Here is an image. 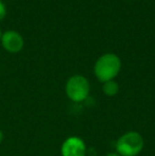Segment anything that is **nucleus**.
Instances as JSON below:
<instances>
[{"label":"nucleus","mask_w":155,"mask_h":156,"mask_svg":"<svg viewBox=\"0 0 155 156\" xmlns=\"http://www.w3.org/2000/svg\"><path fill=\"white\" fill-rule=\"evenodd\" d=\"M66 94L73 102H83L89 96L90 85L84 76L75 74L68 79L65 86Z\"/></svg>","instance_id":"3"},{"label":"nucleus","mask_w":155,"mask_h":156,"mask_svg":"<svg viewBox=\"0 0 155 156\" xmlns=\"http://www.w3.org/2000/svg\"><path fill=\"white\" fill-rule=\"evenodd\" d=\"M1 35H2V32H1V29H0V41H1Z\"/></svg>","instance_id":"10"},{"label":"nucleus","mask_w":155,"mask_h":156,"mask_svg":"<svg viewBox=\"0 0 155 156\" xmlns=\"http://www.w3.org/2000/svg\"><path fill=\"white\" fill-rule=\"evenodd\" d=\"M0 44L5 51L10 53H18L23 50L25 41L20 33L15 30H8L2 33Z\"/></svg>","instance_id":"5"},{"label":"nucleus","mask_w":155,"mask_h":156,"mask_svg":"<svg viewBox=\"0 0 155 156\" xmlns=\"http://www.w3.org/2000/svg\"><path fill=\"white\" fill-rule=\"evenodd\" d=\"M105 156H120V155L118 154L117 152H110V153H107Z\"/></svg>","instance_id":"8"},{"label":"nucleus","mask_w":155,"mask_h":156,"mask_svg":"<svg viewBox=\"0 0 155 156\" xmlns=\"http://www.w3.org/2000/svg\"><path fill=\"white\" fill-rule=\"evenodd\" d=\"M121 69V60L115 53H105L97 60L93 66V73L100 82L114 80Z\"/></svg>","instance_id":"1"},{"label":"nucleus","mask_w":155,"mask_h":156,"mask_svg":"<svg viewBox=\"0 0 155 156\" xmlns=\"http://www.w3.org/2000/svg\"><path fill=\"white\" fill-rule=\"evenodd\" d=\"M102 91L105 96L114 97L119 93V85L115 80H111L107 82H104L102 85Z\"/></svg>","instance_id":"6"},{"label":"nucleus","mask_w":155,"mask_h":156,"mask_svg":"<svg viewBox=\"0 0 155 156\" xmlns=\"http://www.w3.org/2000/svg\"><path fill=\"white\" fill-rule=\"evenodd\" d=\"M3 138H4V134H3V132L0 129V144L3 141Z\"/></svg>","instance_id":"9"},{"label":"nucleus","mask_w":155,"mask_h":156,"mask_svg":"<svg viewBox=\"0 0 155 156\" xmlns=\"http://www.w3.org/2000/svg\"><path fill=\"white\" fill-rule=\"evenodd\" d=\"M145 146V140L138 132L131 131L118 138L116 152L120 156H137Z\"/></svg>","instance_id":"2"},{"label":"nucleus","mask_w":155,"mask_h":156,"mask_svg":"<svg viewBox=\"0 0 155 156\" xmlns=\"http://www.w3.org/2000/svg\"><path fill=\"white\" fill-rule=\"evenodd\" d=\"M6 16V8H5V4L0 0V21L3 20Z\"/></svg>","instance_id":"7"},{"label":"nucleus","mask_w":155,"mask_h":156,"mask_svg":"<svg viewBox=\"0 0 155 156\" xmlns=\"http://www.w3.org/2000/svg\"><path fill=\"white\" fill-rule=\"evenodd\" d=\"M87 149L84 140L78 136L66 138L61 147L62 156H86Z\"/></svg>","instance_id":"4"}]
</instances>
